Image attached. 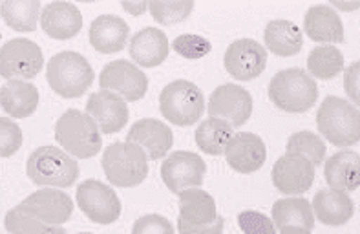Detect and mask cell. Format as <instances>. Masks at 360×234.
I'll use <instances>...</instances> for the list:
<instances>
[{
  "label": "cell",
  "instance_id": "cell-22",
  "mask_svg": "<svg viewBox=\"0 0 360 234\" xmlns=\"http://www.w3.org/2000/svg\"><path fill=\"white\" fill-rule=\"evenodd\" d=\"M324 178L329 188L340 193H355L360 185V156L355 150L337 152L326 160Z\"/></svg>",
  "mask_w": 360,
  "mask_h": 234
},
{
  "label": "cell",
  "instance_id": "cell-18",
  "mask_svg": "<svg viewBox=\"0 0 360 234\" xmlns=\"http://www.w3.org/2000/svg\"><path fill=\"white\" fill-rule=\"evenodd\" d=\"M127 141L141 148L148 160H161L172 148L174 134L163 121L146 117L132 124L127 134Z\"/></svg>",
  "mask_w": 360,
  "mask_h": 234
},
{
  "label": "cell",
  "instance_id": "cell-10",
  "mask_svg": "<svg viewBox=\"0 0 360 234\" xmlns=\"http://www.w3.org/2000/svg\"><path fill=\"white\" fill-rule=\"evenodd\" d=\"M207 174L205 161L188 150L172 152L161 165V178L170 193L179 194L187 188H200Z\"/></svg>",
  "mask_w": 360,
  "mask_h": 234
},
{
  "label": "cell",
  "instance_id": "cell-13",
  "mask_svg": "<svg viewBox=\"0 0 360 234\" xmlns=\"http://www.w3.org/2000/svg\"><path fill=\"white\" fill-rule=\"evenodd\" d=\"M17 209L41 220L42 223L63 225L72 218L73 200L60 188L44 187L24 197Z\"/></svg>",
  "mask_w": 360,
  "mask_h": 234
},
{
  "label": "cell",
  "instance_id": "cell-5",
  "mask_svg": "<svg viewBox=\"0 0 360 234\" xmlns=\"http://www.w3.org/2000/svg\"><path fill=\"white\" fill-rule=\"evenodd\" d=\"M48 84L57 96L75 99L88 92L94 83V70L86 57L75 51H60L48 60Z\"/></svg>",
  "mask_w": 360,
  "mask_h": 234
},
{
  "label": "cell",
  "instance_id": "cell-29",
  "mask_svg": "<svg viewBox=\"0 0 360 234\" xmlns=\"http://www.w3.org/2000/svg\"><path fill=\"white\" fill-rule=\"evenodd\" d=\"M41 2L39 0H4L0 4V15L9 28L15 32H35L41 19Z\"/></svg>",
  "mask_w": 360,
  "mask_h": 234
},
{
  "label": "cell",
  "instance_id": "cell-8",
  "mask_svg": "<svg viewBox=\"0 0 360 234\" xmlns=\"http://www.w3.org/2000/svg\"><path fill=\"white\" fill-rule=\"evenodd\" d=\"M44 56L30 39H11L0 48V77L8 81H32L41 74Z\"/></svg>",
  "mask_w": 360,
  "mask_h": 234
},
{
  "label": "cell",
  "instance_id": "cell-7",
  "mask_svg": "<svg viewBox=\"0 0 360 234\" xmlns=\"http://www.w3.org/2000/svg\"><path fill=\"white\" fill-rule=\"evenodd\" d=\"M160 112L165 119L178 126H191L205 112V97L194 83L178 79L163 88L160 96Z\"/></svg>",
  "mask_w": 360,
  "mask_h": 234
},
{
  "label": "cell",
  "instance_id": "cell-28",
  "mask_svg": "<svg viewBox=\"0 0 360 234\" xmlns=\"http://www.w3.org/2000/svg\"><path fill=\"white\" fill-rule=\"evenodd\" d=\"M216 202L207 190L187 188L179 193V220L192 227H203L216 220Z\"/></svg>",
  "mask_w": 360,
  "mask_h": 234
},
{
  "label": "cell",
  "instance_id": "cell-1",
  "mask_svg": "<svg viewBox=\"0 0 360 234\" xmlns=\"http://www.w3.org/2000/svg\"><path fill=\"white\" fill-rule=\"evenodd\" d=\"M26 174L39 187L68 188L77 181L79 163L63 148L44 145L30 154Z\"/></svg>",
  "mask_w": 360,
  "mask_h": 234
},
{
  "label": "cell",
  "instance_id": "cell-4",
  "mask_svg": "<svg viewBox=\"0 0 360 234\" xmlns=\"http://www.w3.org/2000/svg\"><path fill=\"white\" fill-rule=\"evenodd\" d=\"M269 99L280 110L304 114L315 106L319 99V86L315 79L302 68L282 70L271 79Z\"/></svg>",
  "mask_w": 360,
  "mask_h": 234
},
{
  "label": "cell",
  "instance_id": "cell-31",
  "mask_svg": "<svg viewBox=\"0 0 360 234\" xmlns=\"http://www.w3.org/2000/svg\"><path fill=\"white\" fill-rule=\"evenodd\" d=\"M307 70L311 77L322 79V81L337 77L344 70L342 51L331 44L316 46L307 57Z\"/></svg>",
  "mask_w": 360,
  "mask_h": 234
},
{
  "label": "cell",
  "instance_id": "cell-3",
  "mask_svg": "<svg viewBox=\"0 0 360 234\" xmlns=\"http://www.w3.org/2000/svg\"><path fill=\"white\" fill-rule=\"evenodd\" d=\"M316 126L331 145L353 147L360 139L359 108L342 97L328 96L316 112Z\"/></svg>",
  "mask_w": 360,
  "mask_h": 234
},
{
  "label": "cell",
  "instance_id": "cell-27",
  "mask_svg": "<svg viewBox=\"0 0 360 234\" xmlns=\"http://www.w3.org/2000/svg\"><path fill=\"white\" fill-rule=\"evenodd\" d=\"M265 46L271 53L278 57H292L300 53L304 46L302 30L291 20H271L264 32Z\"/></svg>",
  "mask_w": 360,
  "mask_h": 234
},
{
  "label": "cell",
  "instance_id": "cell-42",
  "mask_svg": "<svg viewBox=\"0 0 360 234\" xmlns=\"http://www.w3.org/2000/svg\"><path fill=\"white\" fill-rule=\"evenodd\" d=\"M331 6H337V8H344V10H353V8H359V2H355V4H340L338 0H333L331 2Z\"/></svg>",
  "mask_w": 360,
  "mask_h": 234
},
{
  "label": "cell",
  "instance_id": "cell-34",
  "mask_svg": "<svg viewBox=\"0 0 360 234\" xmlns=\"http://www.w3.org/2000/svg\"><path fill=\"white\" fill-rule=\"evenodd\" d=\"M152 19L163 26L183 22L194 11V0H152L148 2Z\"/></svg>",
  "mask_w": 360,
  "mask_h": 234
},
{
  "label": "cell",
  "instance_id": "cell-26",
  "mask_svg": "<svg viewBox=\"0 0 360 234\" xmlns=\"http://www.w3.org/2000/svg\"><path fill=\"white\" fill-rule=\"evenodd\" d=\"M273 223L276 229H315V214L313 207L304 197H283L273 205Z\"/></svg>",
  "mask_w": 360,
  "mask_h": 234
},
{
  "label": "cell",
  "instance_id": "cell-20",
  "mask_svg": "<svg viewBox=\"0 0 360 234\" xmlns=\"http://www.w3.org/2000/svg\"><path fill=\"white\" fill-rule=\"evenodd\" d=\"M304 32L307 37L322 44L344 42V24L340 15L328 4H316L309 8L304 17Z\"/></svg>",
  "mask_w": 360,
  "mask_h": 234
},
{
  "label": "cell",
  "instance_id": "cell-17",
  "mask_svg": "<svg viewBox=\"0 0 360 234\" xmlns=\"http://www.w3.org/2000/svg\"><path fill=\"white\" fill-rule=\"evenodd\" d=\"M229 167L240 174H252L260 170L267 160V148L260 136L252 132L234 134L224 150Z\"/></svg>",
  "mask_w": 360,
  "mask_h": 234
},
{
  "label": "cell",
  "instance_id": "cell-30",
  "mask_svg": "<svg viewBox=\"0 0 360 234\" xmlns=\"http://www.w3.org/2000/svg\"><path fill=\"white\" fill-rule=\"evenodd\" d=\"M234 136V129L229 123L216 117L201 121L196 130V145L201 152L209 156H219L224 154L227 143Z\"/></svg>",
  "mask_w": 360,
  "mask_h": 234
},
{
  "label": "cell",
  "instance_id": "cell-37",
  "mask_svg": "<svg viewBox=\"0 0 360 234\" xmlns=\"http://www.w3.org/2000/svg\"><path fill=\"white\" fill-rule=\"evenodd\" d=\"M238 225L245 234H276L273 220L258 211H243L238 216Z\"/></svg>",
  "mask_w": 360,
  "mask_h": 234
},
{
  "label": "cell",
  "instance_id": "cell-6",
  "mask_svg": "<svg viewBox=\"0 0 360 234\" xmlns=\"http://www.w3.org/2000/svg\"><path fill=\"white\" fill-rule=\"evenodd\" d=\"M101 165L110 183L121 188L141 185L148 176V157L134 143H112L105 148Z\"/></svg>",
  "mask_w": 360,
  "mask_h": 234
},
{
  "label": "cell",
  "instance_id": "cell-19",
  "mask_svg": "<svg viewBox=\"0 0 360 234\" xmlns=\"http://www.w3.org/2000/svg\"><path fill=\"white\" fill-rule=\"evenodd\" d=\"M41 28L48 37L70 41L77 37L82 28V15L72 2L55 0L41 10Z\"/></svg>",
  "mask_w": 360,
  "mask_h": 234
},
{
  "label": "cell",
  "instance_id": "cell-40",
  "mask_svg": "<svg viewBox=\"0 0 360 234\" xmlns=\"http://www.w3.org/2000/svg\"><path fill=\"white\" fill-rule=\"evenodd\" d=\"M225 220L221 216H216V220L203 227H192L185 221L178 220V233L179 234H224Z\"/></svg>",
  "mask_w": 360,
  "mask_h": 234
},
{
  "label": "cell",
  "instance_id": "cell-44",
  "mask_svg": "<svg viewBox=\"0 0 360 234\" xmlns=\"http://www.w3.org/2000/svg\"><path fill=\"white\" fill-rule=\"evenodd\" d=\"M77 234H91V233H77Z\"/></svg>",
  "mask_w": 360,
  "mask_h": 234
},
{
  "label": "cell",
  "instance_id": "cell-43",
  "mask_svg": "<svg viewBox=\"0 0 360 234\" xmlns=\"http://www.w3.org/2000/svg\"><path fill=\"white\" fill-rule=\"evenodd\" d=\"M280 234H311L309 230H302V229H282Z\"/></svg>",
  "mask_w": 360,
  "mask_h": 234
},
{
  "label": "cell",
  "instance_id": "cell-36",
  "mask_svg": "<svg viewBox=\"0 0 360 234\" xmlns=\"http://www.w3.org/2000/svg\"><path fill=\"white\" fill-rule=\"evenodd\" d=\"M22 147V130L11 117H0V157H11Z\"/></svg>",
  "mask_w": 360,
  "mask_h": 234
},
{
  "label": "cell",
  "instance_id": "cell-33",
  "mask_svg": "<svg viewBox=\"0 0 360 234\" xmlns=\"http://www.w3.org/2000/svg\"><path fill=\"white\" fill-rule=\"evenodd\" d=\"M4 227L9 234H66L63 225L42 223L33 216L18 211L17 207L8 211L4 218Z\"/></svg>",
  "mask_w": 360,
  "mask_h": 234
},
{
  "label": "cell",
  "instance_id": "cell-39",
  "mask_svg": "<svg viewBox=\"0 0 360 234\" xmlns=\"http://www.w3.org/2000/svg\"><path fill=\"white\" fill-rule=\"evenodd\" d=\"M359 72H360V63L355 60L352 66H347L346 74H344V88H346L347 97L352 99L353 106H359L360 97H359Z\"/></svg>",
  "mask_w": 360,
  "mask_h": 234
},
{
  "label": "cell",
  "instance_id": "cell-12",
  "mask_svg": "<svg viewBox=\"0 0 360 234\" xmlns=\"http://www.w3.org/2000/svg\"><path fill=\"white\" fill-rule=\"evenodd\" d=\"M209 115L229 123L231 126H243L252 115V97L243 86L234 83L221 84L210 93Z\"/></svg>",
  "mask_w": 360,
  "mask_h": 234
},
{
  "label": "cell",
  "instance_id": "cell-23",
  "mask_svg": "<svg viewBox=\"0 0 360 234\" xmlns=\"http://www.w3.org/2000/svg\"><path fill=\"white\" fill-rule=\"evenodd\" d=\"M130 28L117 15H99L90 24V44L99 53H117L128 42Z\"/></svg>",
  "mask_w": 360,
  "mask_h": 234
},
{
  "label": "cell",
  "instance_id": "cell-11",
  "mask_svg": "<svg viewBox=\"0 0 360 234\" xmlns=\"http://www.w3.org/2000/svg\"><path fill=\"white\" fill-rule=\"evenodd\" d=\"M101 90L117 93L124 101H139L148 90V77L134 63L124 59L112 60L99 75Z\"/></svg>",
  "mask_w": 360,
  "mask_h": 234
},
{
  "label": "cell",
  "instance_id": "cell-14",
  "mask_svg": "<svg viewBox=\"0 0 360 234\" xmlns=\"http://www.w3.org/2000/svg\"><path fill=\"white\" fill-rule=\"evenodd\" d=\"M225 70L236 81L260 77L267 66V50L252 39H238L225 51Z\"/></svg>",
  "mask_w": 360,
  "mask_h": 234
},
{
  "label": "cell",
  "instance_id": "cell-32",
  "mask_svg": "<svg viewBox=\"0 0 360 234\" xmlns=\"http://www.w3.org/2000/svg\"><path fill=\"white\" fill-rule=\"evenodd\" d=\"M288 154H297V156L306 157L313 167H319L324 163L326 160V143L324 139L316 136V134L309 132V130H302V132L292 134L288 139L285 145Z\"/></svg>",
  "mask_w": 360,
  "mask_h": 234
},
{
  "label": "cell",
  "instance_id": "cell-25",
  "mask_svg": "<svg viewBox=\"0 0 360 234\" xmlns=\"http://www.w3.org/2000/svg\"><path fill=\"white\" fill-rule=\"evenodd\" d=\"M0 106L13 119H26L39 106V90L27 81H8L0 88Z\"/></svg>",
  "mask_w": 360,
  "mask_h": 234
},
{
  "label": "cell",
  "instance_id": "cell-41",
  "mask_svg": "<svg viewBox=\"0 0 360 234\" xmlns=\"http://www.w3.org/2000/svg\"><path fill=\"white\" fill-rule=\"evenodd\" d=\"M121 6H123L124 11H128L134 17H139L148 10V2H121Z\"/></svg>",
  "mask_w": 360,
  "mask_h": 234
},
{
  "label": "cell",
  "instance_id": "cell-35",
  "mask_svg": "<svg viewBox=\"0 0 360 234\" xmlns=\"http://www.w3.org/2000/svg\"><path fill=\"white\" fill-rule=\"evenodd\" d=\"M172 48L178 56L185 57V59L196 60L209 56L210 50H212V44L205 37H201V35L185 33V35H179V37L174 39Z\"/></svg>",
  "mask_w": 360,
  "mask_h": 234
},
{
  "label": "cell",
  "instance_id": "cell-24",
  "mask_svg": "<svg viewBox=\"0 0 360 234\" xmlns=\"http://www.w3.org/2000/svg\"><path fill=\"white\" fill-rule=\"evenodd\" d=\"M313 214L315 220H320L329 227L346 225L355 214L353 200L346 193L333 190V188H322L313 197Z\"/></svg>",
  "mask_w": 360,
  "mask_h": 234
},
{
  "label": "cell",
  "instance_id": "cell-21",
  "mask_svg": "<svg viewBox=\"0 0 360 234\" xmlns=\"http://www.w3.org/2000/svg\"><path fill=\"white\" fill-rule=\"evenodd\" d=\"M169 37L165 35L163 30L145 28L137 32L130 41V57L136 65L143 68H155L169 57Z\"/></svg>",
  "mask_w": 360,
  "mask_h": 234
},
{
  "label": "cell",
  "instance_id": "cell-38",
  "mask_svg": "<svg viewBox=\"0 0 360 234\" xmlns=\"http://www.w3.org/2000/svg\"><path fill=\"white\" fill-rule=\"evenodd\" d=\"M132 234H176L174 225L161 214H146L141 216L134 223Z\"/></svg>",
  "mask_w": 360,
  "mask_h": 234
},
{
  "label": "cell",
  "instance_id": "cell-16",
  "mask_svg": "<svg viewBox=\"0 0 360 234\" xmlns=\"http://www.w3.org/2000/svg\"><path fill=\"white\" fill-rule=\"evenodd\" d=\"M86 114L97 124L99 132L117 134L128 123V105L123 97L108 90H99L86 101Z\"/></svg>",
  "mask_w": 360,
  "mask_h": 234
},
{
  "label": "cell",
  "instance_id": "cell-2",
  "mask_svg": "<svg viewBox=\"0 0 360 234\" xmlns=\"http://www.w3.org/2000/svg\"><path fill=\"white\" fill-rule=\"evenodd\" d=\"M55 141L66 154L77 160L97 156L103 148V136L97 124L86 112L70 110L60 115L55 123Z\"/></svg>",
  "mask_w": 360,
  "mask_h": 234
},
{
  "label": "cell",
  "instance_id": "cell-15",
  "mask_svg": "<svg viewBox=\"0 0 360 234\" xmlns=\"http://www.w3.org/2000/svg\"><path fill=\"white\" fill-rule=\"evenodd\" d=\"M271 176H273L274 187L278 188L280 193L288 196H300L315 183V167L311 165L306 157L285 154L276 160Z\"/></svg>",
  "mask_w": 360,
  "mask_h": 234
},
{
  "label": "cell",
  "instance_id": "cell-9",
  "mask_svg": "<svg viewBox=\"0 0 360 234\" xmlns=\"http://www.w3.org/2000/svg\"><path fill=\"white\" fill-rule=\"evenodd\" d=\"M77 205L90 221L110 225L119 220L123 212L121 200L114 188L101 183L97 179H86L77 187Z\"/></svg>",
  "mask_w": 360,
  "mask_h": 234
}]
</instances>
